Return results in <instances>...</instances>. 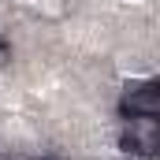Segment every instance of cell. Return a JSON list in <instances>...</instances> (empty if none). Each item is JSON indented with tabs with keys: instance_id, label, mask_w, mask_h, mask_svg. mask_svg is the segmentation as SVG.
I'll use <instances>...</instances> for the list:
<instances>
[{
	"instance_id": "6da1fadb",
	"label": "cell",
	"mask_w": 160,
	"mask_h": 160,
	"mask_svg": "<svg viewBox=\"0 0 160 160\" xmlns=\"http://www.w3.org/2000/svg\"><path fill=\"white\" fill-rule=\"evenodd\" d=\"M119 149L130 157L153 160L160 149V119L157 116H127L119 127Z\"/></svg>"
},
{
	"instance_id": "7a4b0ae2",
	"label": "cell",
	"mask_w": 160,
	"mask_h": 160,
	"mask_svg": "<svg viewBox=\"0 0 160 160\" xmlns=\"http://www.w3.org/2000/svg\"><path fill=\"white\" fill-rule=\"evenodd\" d=\"M119 116H160V82H130L119 97Z\"/></svg>"
},
{
	"instance_id": "3957f363",
	"label": "cell",
	"mask_w": 160,
	"mask_h": 160,
	"mask_svg": "<svg viewBox=\"0 0 160 160\" xmlns=\"http://www.w3.org/2000/svg\"><path fill=\"white\" fill-rule=\"evenodd\" d=\"M8 63H11V45L0 38V67H8Z\"/></svg>"
}]
</instances>
